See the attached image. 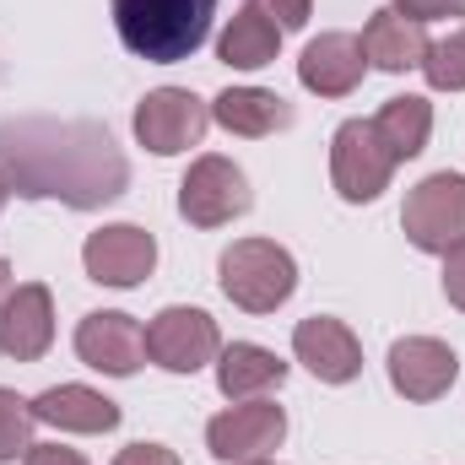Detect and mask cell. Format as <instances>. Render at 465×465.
Segmentation results:
<instances>
[{"label": "cell", "instance_id": "cell-3", "mask_svg": "<svg viewBox=\"0 0 465 465\" xmlns=\"http://www.w3.org/2000/svg\"><path fill=\"white\" fill-rule=\"evenodd\" d=\"M298 287V260L271 238H238L223 254V292L243 314H276Z\"/></svg>", "mask_w": 465, "mask_h": 465}, {"label": "cell", "instance_id": "cell-31", "mask_svg": "<svg viewBox=\"0 0 465 465\" xmlns=\"http://www.w3.org/2000/svg\"><path fill=\"white\" fill-rule=\"evenodd\" d=\"M249 465H276V460H249Z\"/></svg>", "mask_w": 465, "mask_h": 465}, {"label": "cell", "instance_id": "cell-20", "mask_svg": "<svg viewBox=\"0 0 465 465\" xmlns=\"http://www.w3.org/2000/svg\"><path fill=\"white\" fill-rule=\"evenodd\" d=\"M276 49H282V27H276L254 0L232 16L228 33L217 38V60L232 65V71H260V65H271V60H276Z\"/></svg>", "mask_w": 465, "mask_h": 465}, {"label": "cell", "instance_id": "cell-18", "mask_svg": "<svg viewBox=\"0 0 465 465\" xmlns=\"http://www.w3.org/2000/svg\"><path fill=\"white\" fill-rule=\"evenodd\" d=\"M287 379V362L271 347H254V341H232L217 351V390L228 401H260L271 390H282Z\"/></svg>", "mask_w": 465, "mask_h": 465}, {"label": "cell", "instance_id": "cell-29", "mask_svg": "<svg viewBox=\"0 0 465 465\" xmlns=\"http://www.w3.org/2000/svg\"><path fill=\"white\" fill-rule=\"evenodd\" d=\"M11 298V265H5V254H0V303Z\"/></svg>", "mask_w": 465, "mask_h": 465}, {"label": "cell", "instance_id": "cell-17", "mask_svg": "<svg viewBox=\"0 0 465 465\" xmlns=\"http://www.w3.org/2000/svg\"><path fill=\"white\" fill-rule=\"evenodd\" d=\"M357 44H362V60L379 65V71H411V65H422L428 49H433L428 33H422V22H411V16H401V11H373Z\"/></svg>", "mask_w": 465, "mask_h": 465}, {"label": "cell", "instance_id": "cell-25", "mask_svg": "<svg viewBox=\"0 0 465 465\" xmlns=\"http://www.w3.org/2000/svg\"><path fill=\"white\" fill-rule=\"evenodd\" d=\"M395 11L411 22H439V16H465V0H395Z\"/></svg>", "mask_w": 465, "mask_h": 465}, {"label": "cell", "instance_id": "cell-4", "mask_svg": "<svg viewBox=\"0 0 465 465\" xmlns=\"http://www.w3.org/2000/svg\"><path fill=\"white\" fill-rule=\"evenodd\" d=\"M401 228L422 254H450L455 243H465V173H428L406 195Z\"/></svg>", "mask_w": 465, "mask_h": 465}, {"label": "cell", "instance_id": "cell-9", "mask_svg": "<svg viewBox=\"0 0 465 465\" xmlns=\"http://www.w3.org/2000/svg\"><path fill=\"white\" fill-rule=\"evenodd\" d=\"M287 439V417L271 401H243L228 406L223 417H212L206 428V450L223 465H249V460H271V450Z\"/></svg>", "mask_w": 465, "mask_h": 465}, {"label": "cell", "instance_id": "cell-21", "mask_svg": "<svg viewBox=\"0 0 465 465\" xmlns=\"http://www.w3.org/2000/svg\"><path fill=\"white\" fill-rule=\"evenodd\" d=\"M373 130H379V141L390 146V157L406 163V157H417V152L428 146V135H433V104L417 98V93L390 98V104L373 114Z\"/></svg>", "mask_w": 465, "mask_h": 465}, {"label": "cell", "instance_id": "cell-12", "mask_svg": "<svg viewBox=\"0 0 465 465\" xmlns=\"http://www.w3.org/2000/svg\"><path fill=\"white\" fill-rule=\"evenodd\" d=\"M54 347V298L44 282H22L11 287V298L0 303V351L11 362H38Z\"/></svg>", "mask_w": 465, "mask_h": 465}, {"label": "cell", "instance_id": "cell-14", "mask_svg": "<svg viewBox=\"0 0 465 465\" xmlns=\"http://www.w3.org/2000/svg\"><path fill=\"white\" fill-rule=\"evenodd\" d=\"M455 373H460L455 351L444 347V341H433V336H406V341L390 347V384L406 401H439V395H450Z\"/></svg>", "mask_w": 465, "mask_h": 465}, {"label": "cell", "instance_id": "cell-23", "mask_svg": "<svg viewBox=\"0 0 465 465\" xmlns=\"http://www.w3.org/2000/svg\"><path fill=\"white\" fill-rule=\"evenodd\" d=\"M33 401H22L16 390H0V465L27 455V433H33Z\"/></svg>", "mask_w": 465, "mask_h": 465}, {"label": "cell", "instance_id": "cell-27", "mask_svg": "<svg viewBox=\"0 0 465 465\" xmlns=\"http://www.w3.org/2000/svg\"><path fill=\"white\" fill-rule=\"evenodd\" d=\"M22 465H87L82 450H65V444H27Z\"/></svg>", "mask_w": 465, "mask_h": 465}, {"label": "cell", "instance_id": "cell-30", "mask_svg": "<svg viewBox=\"0 0 465 465\" xmlns=\"http://www.w3.org/2000/svg\"><path fill=\"white\" fill-rule=\"evenodd\" d=\"M5 195H11V179H5V173H0V206H5Z\"/></svg>", "mask_w": 465, "mask_h": 465}, {"label": "cell", "instance_id": "cell-19", "mask_svg": "<svg viewBox=\"0 0 465 465\" xmlns=\"http://www.w3.org/2000/svg\"><path fill=\"white\" fill-rule=\"evenodd\" d=\"M212 119L232 130V135H271V130H287L292 124V104L282 93H265V87H228L217 104H212Z\"/></svg>", "mask_w": 465, "mask_h": 465}, {"label": "cell", "instance_id": "cell-1", "mask_svg": "<svg viewBox=\"0 0 465 465\" xmlns=\"http://www.w3.org/2000/svg\"><path fill=\"white\" fill-rule=\"evenodd\" d=\"M0 173L22 195H60L71 206H98L124 190V157L98 124H0Z\"/></svg>", "mask_w": 465, "mask_h": 465}, {"label": "cell", "instance_id": "cell-26", "mask_svg": "<svg viewBox=\"0 0 465 465\" xmlns=\"http://www.w3.org/2000/svg\"><path fill=\"white\" fill-rule=\"evenodd\" d=\"M444 298L465 314V243H455V249L444 254Z\"/></svg>", "mask_w": 465, "mask_h": 465}, {"label": "cell", "instance_id": "cell-24", "mask_svg": "<svg viewBox=\"0 0 465 465\" xmlns=\"http://www.w3.org/2000/svg\"><path fill=\"white\" fill-rule=\"evenodd\" d=\"M254 5H260L282 33H292V27H303V22L314 16V0H254Z\"/></svg>", "mask_w": 465, "mask_h": 465}, {"label": "cell", "instance_id": "cell-15", "mask_svg": "<svg viewBox=\"0 0 465 465\" xmlns=\"http://www.w3.org/2000/svg\"><path fill=\"white\" fill-rule=\"evenodd\" d=\"M362 71H368V60H362V44L351 33H320L303 49V60H298V82L309 93H320V98H347V93H357Z\"/></svg>", "mask_w": 465, "mask_h": 465}, {"label": "cell", "instance_id": "cell-7", "mask_svg": "<svg viewBox=\"0 0 465 465\" xmlns=\"http://www.w3.org/2000/svg\"><path fill=\"white\" fill-rule=\"evenodd\" d=\"M206 124H212V104H201L184 87H157V93H146L135 104V141L146 152H157V157H173V152L201 146Z\"/></svg>", "mask_w": 465, "mask_h": 465}, {"label": "cell", "instance_id": "cell-28", "mask_svg": "<svg viewBox=\"0 0 465 465\" xmlns=\"http://www.w3.org/2000/svg\"><path fill=\"white\" fill-rule=\"evenodd\" d=\"M114 465H184L173 450H163V444H130V450H119Z\"/></svg>", "mask_w": 465, "mask_h": 465}, {"label": "cell", "instance_id": "cell-22", "mask_svg": "<svg viewBox=\"0 0 465 465\" xmlns=\"http://www.w3.org/2000/svg\"><path fill=\"white\" fill-rule=\"evenodd\" d=\"M422 71H428V82H433L439 93H465V27H455L450 38H439V44L428 49Z\"/></svg>", "mask_w": 465, "mask_h": 465}, {"label": "cell", "instance_id": "cell-8", "mask_svg": "<svg viewBox=\"0 0 465 465\" xmlns=\"http://www.w3.org/2000/svg\"><path fill=\"white\" fill-rule=\"evenodd\" d=\"M217 351H223V336H217V320H212L206 309L173 303V309H163V314L146 325V357H152L157 368H168V373H195V368H206Z\"/></svg>", "mask_w": 465, "mask_h": 465}, {"label": "cell", "instance_id": "cell-2", "mask_svg": "<svg viewBox=\"0 0 465 465\" xmlns=\"http://www.w3.org/2000/svg\"><path fill=\"white\" fill-rule=\"evenodd\" d=\"M217 0H114V27L130 54L152 65L190 60L212 33Z\"/></svg>", "mask_w": 465, "mask_h": 465}, {"label": "cell", "instance_id": "cell-10", "mask_svg": "<svg viewBox=\"0 0 465 465\" xmlns=\"http://www.w3.org/2000/svg\"><path fill=\"white\" fill-rule=\"evenodd\" d=\"M82 265H87V276L98 287H141L152 276V265H157V243L135 223H109V228L87 232Z\"/></svg>", "mask_w": 465, "mask_h": 465}, {"label": "cell", "instance_id": "cell-13", "mask_svg": "<svg viewBox=\"0 0 465 465\" xmlns=\"http://www.w3.org/2000/svg\"><path fill=\"white\" fill-rule=\"evenodd\" d=\"M292 351L298 362L320 379V384H351L362 373V347L351 336L347 320H331V314H314L292 331Z\"/></svg>", "mask_w": 465, "mask_h": 465}, {"label": "cell", "instance_id": "cell-6", "mask_svg": "<svg viewBox=\"0 0 465 465\" xmlns=\"http://www.w3.org/2000/svg\"><path fill=\"white\" fill-rule=\"evenodd\" d=\"M249 179H243V168L228 163V157H195L190 163V173L179 179V217L184 223H195V228H223L232 217H243L249 212Z\"/></svg>", "mask_w": 465, "mask_h": 465}, {"label": "cell", "instance_id": "cell-5", "mask_svg": "<svg viewBox=\"0 0 465 465\" xmlns=\"http://www.w3.org/2000/svg\"><path fill=\"white\" fill-rule=\"evenodd\" d=\"M390 173H395V157L390 146L379 141L373 119H347L331 141V184L336 195L362 206V201H379L390 190Z\"/></svg>", "mask_w": 465, "mask_h": 465}, {"label": "cell", "instance_id": "cell-16", "mask_svg": "<svg viewBox=\"0 0 465 465\" xmlns=\"http://www.w3.org/2000/svg\"><path fill=\"white\" fill-rule=\"evenodd\" d=\"M33 417L60 428V433H109L119 428V406L87 384H54L33 401Z\"/></svg>", "mask_w": 465, "mask_h": 465}, {"label": "cell", "instance_id": "cell-11", "mask_svg": "<svg viewBox=\"0 0 465 465\" xmlns=\"http://www.w3.org/2000/svg\"><path fill=\"white\" fill-rule=\"evenodd\" d=\"M76 357L109 379H130L146 357V331L119 309H98L76 325Z\"/></svg>", "mask_w": 465, "mask_h": 465}]
</instances>
